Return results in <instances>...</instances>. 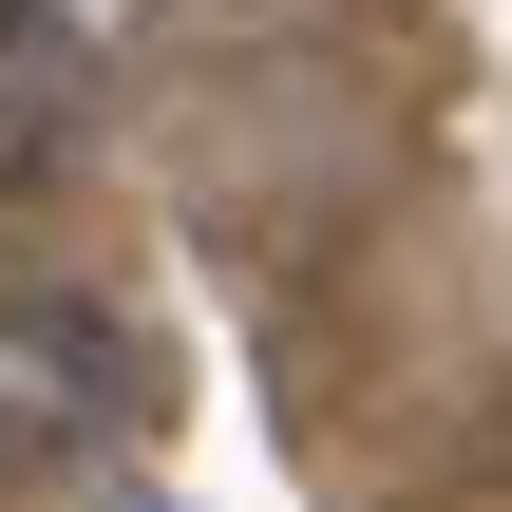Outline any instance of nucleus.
Listing matches in <instances>:
<instances>
[{
	"label": "nucleus",
	"mask_w": 512,
	"mask_h": 512,
	"mask_svg": "<svg viewBox=\"0 0 512 512\" xmlns=\"http://www.w3.org/2000/svg\"><path fill=\"white\" fill-rule=\"evenodd\" d=\"M57 133H76V38H57L38 0H0V190L57 171Z\"/></svg>",
	"instance_id": "f03ea898"
},
{
	"label": "nucleus",
	"mask_w": 512,
	"mask_h": 512,
	"mask_svg": "<svg viewBox=\"0 0 512 512\" xmlns=\"http://www.w3.org/2000/svg\"><path fill=\"white\" fill-rule=\"evenodd\" d=\"M133 437V342L95 323V304H38V285H0V494H57V475H95Z\"/></svg>",
	"instance_id": "f257e3e1"
}]
</instances>
